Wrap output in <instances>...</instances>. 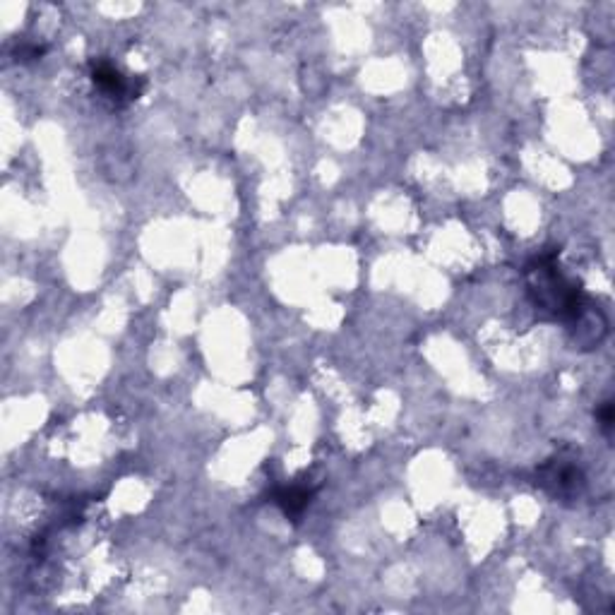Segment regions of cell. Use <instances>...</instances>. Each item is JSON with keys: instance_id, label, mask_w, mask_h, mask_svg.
Returning <instances> with one entry per match:
<instances>
[{"instance_id": "3", "label": "cell", "mask_w": 615, "mask_h": 615, "mask_svg": "<svg viewBox=\"0 0 615 615\" xmlns=\"http://www.w3.org/2000/svg\"><path fill=\"white\" fill-rule=\"evenodd\" d=\"M539 483L546 491H551L555 498H570V495L579 493L584 476L575 464H567L563 459H558V462L546 464V467L541 469Z\"/></svg>"}, {"instance_id": "4", "label": "cell", "mask_w": 615, "mask_h": 615, "mask_svg": "<svg viewBox=\"0 0 615 615\" xmlns=\"http://www.w3.org/2000/svg\"><path fill=\"white\" fill-rule=\"evenodd\" d=\"M274 503L282 507L284 515L298 517L310 503V491H306V488H301V486L282 488V491L274 495Z\"/></svg>"}, {"instance_id": "1", "label": "cell", "mask_w": 615, "mask_h": 615, "mask_svg": "<svg viewBox=\"0 0 615 615\" xmlns=\"http://www.w3.org/2000/svg\"><path fill=\"white\" fill-rule=\"evenodd\" d=\"M529 291L534 303L543 310H551L553 315L563 320H579L584 310V296L575 284L567 282L563 272L555 267L553 255H543L529 267Z\"/></svg>"}, {"instance_id": "5", "label": "cell", "mask_w": 615, "mask_h": 615, "mask_svg": "<svg viewBox=\"0 0 615 615\" xmlns=\"http://www.w3.org/2000/svg\"><path fill=\"white\" fill-rule=\"evenodd\" d=\"M596 416H599V423H601L603 431H606V433L611 431V426H613V404L611 402L603 404L601 409H599V414H596Z\"/></svg>"}, {"instance_id": "2", "label": "cell", "mask_w": 615, "mask_h": 615, "mask_svg": "<svg viewBox=\"0 0 615 615\" xmlns=\"http://www.w3.org/2000/svg\"><path fill=\"white\" fill-rule=\"evenodd\" d=\"M92 80H94V85L99 87V92L116 101V104L133 101L140 97V92H142L140 80H130V77H125L121 70L113 68V65L106 61L92 63Z\"/></svg>"}]
</instances>
